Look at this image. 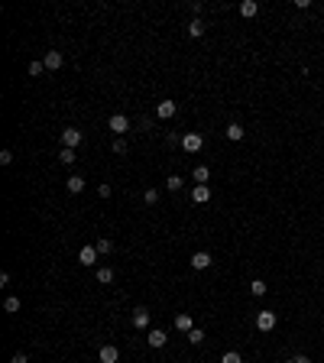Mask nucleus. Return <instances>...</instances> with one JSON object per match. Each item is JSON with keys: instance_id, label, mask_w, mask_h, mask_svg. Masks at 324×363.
<instances>
[{"instance_id": "nucleus-1", "label": "nucleus", "mask_w": 324, "mask_h": 363, "mask_svg": "<svg viewBox=\"0 0 324 363\" xmlns=\"http://www.w3.org/2000/svg\"><path fill=\"white\" fill-rule=\"evenodd\" d=\"M81 130H75V127H68V130H62V146H68V149H78L81 146Z\"/></svg>"}, {"instance_id": "nucleus-2", "label": "nucleus", "mask_w": 324, "mask_h": 363, "mask_svg": "<svg viewBox=\"0 0 324 363\" xmlns=\"http://www.w3.org/2000/svg\"><path fill=\"white\" fill-rule=\"evenodd\" d=\"M107 127H110V130L117 133V136H124V133L130 130V120H127L124 114H114V117H110V120H107Z\"/></svg>"}, {"instance_id": "nucleus-3", "label": "nucleus", "mask_w": 324, "mask_h": 363, "mask_svg": "<svg viewBox=\"0 0 324 363\" xmlns=\"http://www.w3.org/2000/svg\"><path fill=\"white\" fill-rule=\"evenodd\" d=\"M201 143H204L201 133H188V136H182V149H185V153H198Z\"/></svg>"}, {"instance_id": "nucleus-4", "label": "nucleus", "mask_w": 324, "mask_h": 363, "mask_svg": "<svg viewBox=\"0 0 324 363\" xmlns=\"http://www.w3.org/2000/svg\"><path fill=\"white\" fill-rule=\"evenodd\" d=\"M256 328H259V331H272V328H276V311H259V315H256Z\"/></svg>"}, {"instance_id": "nucleus-5", "label": "nucleus", "mask_w": 324, "mask_h": 363, "mask_svg": "<svg viewBox=\"0 0 324 363\" xmlns=\"http://www.w3.org/2000/svg\"><path fill=\"white\" fill-rule=\"evenodd\" d=\"M62 62H65L62 52H55V49H52V52H46V59H42V65H46L49 71H59V68H62Z\"/></svg>"}, {"instance_id": "nucleus-6", "label": "nucleus", "mask_w": 324, "mask_h": 363, "mask_svg": "<svg viewBox=\"0 0 324 363\" xmlns=\"http://www.w3.org/2000/svg\"><path fill=\"white\" fill-rule=\"evenodd\" d=\"M192 201H194V204H208V201H211V188L208 185H194L192 188Z\"/></svg>"}, {"instance_id": "nucleus-7", "label": "nucleus", "mask_w": 324, "mask_h": 363, "mask_svg": "<svg viewBox=\"0 0 324 363\" xmlns=\"http://www.w3.org/2000/svg\"><path fill=\"white\" fill-rule=\"evenodd\" d=\"M97 360H100V363H117V360H120V350H117L114 344H107V347H100Z\"/></svg>"}, {"instance_id": "nucleus-8", "label": "nucleus", "mask_w": 324, "mask_h": 363, "mask_svg": "<svg viewBox=\"0 0 324 363\" xmlns=\"http://www.w3.org/2000/svg\"><path fill=\"white\" fill-rule=\"evenodd\" d=\"M78 263H81V266H94V263H97V250H94V247H81Z\"/></svg>"}, {"instance_id": "nucleus-9", "label": "nucleus", "mask_w": 324, "mask_h": 363, "mask_svg": "<svg viewBox=\"0 0 324 363\" xmlns=\"http://www.w3.org/2000/svg\"><path fill=\"white\" fill-rule=\"evenodd\" d=\"M156 114H159L162 120L175 117V100H159V104H156Z\"/></svg>"}, {"instance_id": "nucleus-10", "label": "nucleus", "mask_w": 324, "mask_h": 363, "mask_svg": "<svg viewBox=\"0 0 324 363\" xmlns=\"http://www.w3.org/2000/svg\"><path fill=\"white\" fill-rule=\"evenodd\" d=\"M208 266H211V253L198 250V253L192 256V269H208Z\"/></svg>"}, {"instance_id": "nucleus-11", "label": "nucleus", "mask_w": 324, "mask_h": 363, "mask_svg": "<svg viewBox=\"0 0 324 363\" xmlns=\"http://www.w3.org/2000/svg\"><path fill=\"white\" fill-rule=\"evenodd\" d=\"M165 340H169V334H165V331H159V328L149 331V347H165Z\"/></svg>"}, {"instance_id": "nucleus-12", "label": "nucleus", "mask_w": 324, "mask_h": 363, "mask_svg": "<svg viewBox=\"0 0 324 363\" xmlns=\"http://www.w3.org/2000/svg\"><path fill=\"white\" fill-rule=\"evenodd\" d=\"M240 13H243V16L250 20V16L259 13V3H256V0H243V3H240Z\"/></svg>"}, {"instance_id": "nucleus-13", "label": "nucleus", "mask_w": 324, "mask_h": 363, "mask_svg": "<svg viewBox=\"0 0 324 363\" xmlns=\"http://www.w3.org/2000/svg\"><path fill=\"white\" fill-rule=\"evenodd\" d=\"M65 188H68V192H71V195H78V192H85V178H81V175H71V178H68V182H65Z\"/></svg>"}, {"instance_id": "nucleus-14", "label": "nucleus", "mask_w": 324, "mask_h": 363, "mask_svg": "<svg viewBox=\"0 0 324 363\" xmlns=\"http://www.w3.org/2000/svg\"><path fill=\"white\" fill-rule=\"evenodd\" d=\"M133 325H136V328H149V311L136 308V311H133Z\"/></svg>"}, {"instance_id": "nucleus-15", "label": "nucleus", "mask_w": 324, "mask_h": 363, "mask_svg": "<svg viewBox=\"0 0 324 363\" xmlns=\"http://www.w3.org/2000/svg\"><path fill=\"white\" fill-rule=\"evenodd\" d=\"M175 328H178V331H194V321H192V315H178L175 318Z\"/></svg>"}, {"instance_id": "nucleus-16", "label": "nucleus", "mask_w": 324, "mask_h": 363, "mask_svg": "<svg viewBox=\"0 0 324 363\" xmlns=\"http://www.w3.org/2000/svg\"><path fill=\"white\" fill-rule=\"evenodd\" d=\"M243 133H247V130H243V127H240V124H227V139H233V143H240V139H243Z\"/></svg>"}, {"instance_id": "nucleus-17", "label": "nucleus", "mask_w": 324, "mask_h": 363, "mask_svg": "<svg viewBox=\"0 0 324 363\" xmlns=\"http://www.w3.org/2000/svg\"><path fill=\"white\" fill-rule=\"evenodd\" d=\"M208 178H211V169H208V165H194V182H198V185H204Z\"/></svg>"}, {"instance_id": "nucleus-18", "label": "nucleus", "mask_w": 324, "mask_h": 363, "mask_svg": "<svg viewBox=\"0 0 324 363\" xmlns=\"http://www.w3.org/2000/svg\"><path fill=\"white\" fill-rule=\"evenodd\" d=\"M188 36H204V23H201V20H192V23H188Z\"/></svg>"}, {"instance_id": "nucleus-19", "label": "nucleus", "mask_w": 324, "mask_h": 363, "mask_svg": "<svg viewBox=\"0 0 324 363\" xmlns=\"http://www.w3.org/2000/svg\"><path fill=\"white\" fill-rule=\"evenodd\" d=\"M97 282H104V286H107V282H114V269L100 266V269H97Z\"/></svg>"}, {"instance_id": "nucleus-20", "label": "nucleus", "mask_w": 324, "mask_h": 363, "mask_svg": "<svg viewBox=\"0 0 324 363\" xmlns=\"http://www.w3.org/2000/svg\"><path fill=\"white\" fill-rule=\"evenodd\" d=\"M250 292H253L256 298H259V295H266V282H262V279H253V282H250Z\"/></svg>"}, {"instance_id": "nucleus-21", "label": "nucleus", "mask_w": 324, "mask_h": 363, "mask_svg": "<svg viewBox=\"0 0 324 363\" xmlns=\"http://www.w3.org/2000/svg\"><path fill=\"white\" fill-rule=\"evenodd\" d=\"M59 159H62V163H65V165H71V163H75V159H78V156H75V149H68V146H62V153H59Z\"/></svg>"}, {"instance_id": "nucleus-22", "label": "nucleus", "mask_w": 324, "mask_h": 363, "mask_svg": "<svg viewBox=\"0 0 324 363\" xmlns=\"http://www.w3.org/2000/svg\"><path fill=\"white\" fill-rule=\"evenodd\" d=\"M94 250H97V253H110V250H114V243H110L107 237H100L97 243H94Z\"/></svg>"}, {"instance_id": "nucleus-23", "label": "nucleus", "mask_w": 324, "mask_h": 363, "mask_svg": "<svg viewBox=\"0 0 324 363\" xmlns=\"http://www.w3.org/2000/svg\"><path fill=\"white\" fill-rule=\"evenodd\" d=\"M3 311H10V315H13V311H20V298H16V295H10V298L3 301Z\"/></svg>"}, {"instance_id": "nucleus-24", "label": "nucleus", "mask_w": 324, "mask_h": 363, "mask_svg": "<svg viewBox=\"0 0 324 363\" xmlns=\"http://www.w3.org/2000/svg\"><path fill=\"white\" fill-rule=\"evenodd\" d=\"M221 363H243V357H240L237 350H227V354L221 357Z\"/></svg>"}, {"instance_id": "nucleus-25", "label": "nucleus", "mask_w": 324, "mask_h": 363, "mask_svg": "<svg viewBox=\"0 0 324 363\" xmlns=\"http://www.w3.org/2000/svg\"><path fill=\"white\" fill-rule=\"evenodd\" d=\"M165 188H169V192H178V188H182V178H178V175H169V178H165Z\"/></svg>"}, {"instance_id": "nucleus-26", "label": "nucleus", "mask_w": 324, "mask_h": 363, "mask_svg": "<svg viewBox=\"0 0 324 363\" xmlns=\"http://www.w3.org/2000/svg\"><path fill=\"white\" fill-rule=\"evenodd\" d=\"M201 340H204V331H201V328L188 331V344H201Z\"/></svg>"}, {"instance_id": "nucleus-27", "label": "nucleus", "mask_w": 324, "mask_h": 363, "mask_svg": "<svg viewBox=\"0 0 324 363\" xmlns=\"http://www.w3.org/2000/svg\"><path fill=\"white\" fill-rule=\"evenodd\" d=\"M143 201H146V204H156V201H159V192H156V188H146V192H143Z\"/></svg>"}, {"instance_id": "nucleus-28", "label": "nucleus", "mask_w": 324, "mask_h": 363, "mask_svg": "<svg viewBox=\"0 0 324 363\" xmlns=\"http://www.w3.org/2000/svg\"><path fill=\"white\" fill-rule=\"evenodd\" d=\"M42 71H46V65H42V62H30V75H32V78L42 75Z\"/></svg>"}, {"instance_id": "nucleus-29", "label": "nucleus", "mask_w": 324, "mask_h": 363, "mask_svg": "<svg viewBox=\"0 0 324 363\" xmlns=\"http://www.w3.org/2000/svg\"><path fill=\"white\" fill-rule=\"evenodd\" d=\"M0 163L10 165V163H13V153H10V149H3V153H0Z\"/></svg>"}, {"instance_id": "nucleus-30", "label": "nucleus", "mask_w": 324, "mask_h": 363, "mask_svg": "<svg viewBox=\"0 0 324 363\" xmlns=\"http://www.w3.org/2000/svg\"><path fill=\"white\" fill-rule=\"evenodd\" d=\"M114 153H120V156H127V143H124V139H117V143H114Z\"/></svg>"}, {"instance_id": "nucleus-31", "label": "nucleus", "mask_w": 324, "mask_h": 363, "mask_svg": "<svg viewBox=\"0 0 324 363\" xmlns=\"http://www.w3.org/2000/svg\"><path fill=\"white\" fill-rule=\"evenodd\" d=\"M97 195L100 198H110V185H97Z\"/></svg>"}, {"instance_id": "nucleus-32", "label": "nucleus", "mask_w": 324, "mask_h": 363, "mask_svg": "<svg viewBox=\"0 0 324 363\" xmlns=\"http://www.w3.org/2000/svg\"><path fill=\"white\" fill-rule=\"evenodd\" d=\"M10 363H30V360H26V354H13V357H10Z\"/></svg>"}, {"instance_id": "nucleus-33", "label": "nucleus", "mask_w": 324, "mask_h": 363, "mask_svg": "<svg viewBox=\"0 0 324 363\" xmlns=\"http://www.w3.org/2000/svg\"><path fill=\"white\" fill-rule=\"evenodd\" d=\"M289 363H308V357H292Z\"/></svg>"}]
</instances>
